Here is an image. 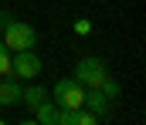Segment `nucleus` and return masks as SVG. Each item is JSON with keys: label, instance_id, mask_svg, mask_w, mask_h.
I'll return each mask as SVG.
<instances>
[{"label": "nucleus", "instance_id": "obj_1", "mask_svg": "<svg viewBox=\"0 0 146 125\" xmlns=\"http://www.w3.org/2000/svg\"><path fill=\"white\" fill-rule=\"evenodd\" d=\"M0 41H3V47H7L10 54H17V51H34V44H37V31L27 24V20L10 17V20H7V27L0 31Z\"/></svg>", "mask_w": 146, "mask_h": 125}, {"label": "nucleus", "instance_id": "obj_2", "mask_svg": "<svg viewBox=\"0 0 146 125\" xmlns=\"http://www.w3.org/2000/svg\"><path fill=\"white\" fill-rule=\"evenodd\" d=\"M75 81L82 84V88H102L106 78H109V68H106V61L102 58H82L78 64H75Z\"/></svg>", "mask_w": 146, "mask_h": 125}, {"label": "nucleus", "instance_id": "obj_3", "mask_svg": "<svg viewBox=\"0 0 146 125\" xmlns=\"http://www.w3.org/2000/svg\"><path fill=\"white\" fill-rule=\"evenodd\" d=\"M48 95H51V101H54L58 108H82L85 88L75 81V78H61V81H54V88H51Z\"/></svg>", "mask_w": 146, "mask_h": 125}, {"label": "nucleus", "instance_id": "obj_4", "mask_svg": "<svg viewBox=\"0 0 146 125\" xmlns=\"http://www.w3.org/2000/svg\"><path fill=\"white\" fill-rule=\"evenodd\" d=\"M41 68H44V61L37 58L34 51H17V54H10V75H14L17 81H31V78H37Z\"/></svg>", "mask_w": 146, "mask_h": 125}, {"label": "nucleus", "instance_id": "obj_5", "mask_svg": "<svg viewBox=\"0 0 146 125\" xmlns=\"http://www.w3.org/2000/svg\"><path fill=\"white\" fill-rule=\"evenodd\" d=\"M109 105L112 101L99 91V88H85V98H82V108H85V112H92V115L102 118V115H109Z\"/></svg>", "mask_w": 146, "mask_h": 125}, {"label": "nucleus", "instance_id": "obj_6", "mask_svg": "<svg viewBox=\"0 0 146 125\" xmlns=\"http://www.w3.org/2000/svg\"><path fill=\"white\" fill-rule=\"evenodd\" d=\"M0 105H3V108H7V105H21V81H17L14 75L0 78Z\"/></svg>", "mask_w": 146, "mask_h": 125}, {"label": "nucleus", "instance_id": "obj_7", "mask_svg": "<svg viewBox=\"0 0 146 125\" xmlns=\"http://www.w3.org/2000/svg\"><path fill=\"white\" fill-rule=\"evenodd\" d=\"M51 95H48V88H41V84H27V88H21V105H27L31 112H34L37 105H44Z\"/></svg>", "mask_w": 146, "mask_h": 125}, {"label": "nucleus", "instance_id": "obj_8", "mask_svg": "<svg viewBox=\"0 0 146 125\" xmlns=\"http://www.w3.org/2000/svg\"><path fill=\"white\" fill-rule=\"evenodd\" d=\"M34 118H37L41 125H54V122H58V105L48 98L44 105H37V108H34Z\"/></svg>", "mask_w": 146, "mask_h": 125}, {"label": "nucleus", "instance_id": "obj_9", "mask_svg": "<svg viewBox=\"0 0 146 125\" xmlns=\"http://www.w3.org/2000/svg\"><path fill=\"white\" fill-rule=\"evenodd\" d=\"M99 91H102V95H106V98H109V101H115V98H119V95H122V91H119V81H115V78H106V84H102V88H99Z\"/></svg>", "mask_w": 146, "mask_h": 125}, {"label": "nucleus", "instance_id": "obj_10", "mask_svg": "<svg viewBox=\"0 0 146 125\" xmlns=\"http://www.w3.org/2000/svg\"><path fill=\"white\" fill-rule=\"evenodd\" d=\"M72 125H99V115H92L85 108H75V122Z\"/></svg>", "mask_w": 146, "mask_h": 125}, {"label": "nucleus", "instance_id": "obj_11", "mask_svg": "<svg viewBox=\"0 0 146 125\" xmlns=\"http://www.w3.org/2000/svg\"><path fill=\"white\" fill-rule=\"evenodd\" d=\"M7 75H10V51L0 41V78H7Z\"/></svg>", "mask_w": 146, "mask_h": 125}, {"label": "nucleus", "instance_id": "obj_12", "mask_svg": "<svg viewBox=\"0 0 146 125\" xmlns=\"http://www.w3.org/2000/svg\"><path fill=\"white\" fill-rule=\"evenodd\" d=\"M72 31H75V34H82V37H85V34H92V20H85V17H78V20L72 24Z\"/></svg>", "mask_w": 146, "mask_h": 125}, {"label": "nucleus", "instance_id": "obj_13", "mask_svg": "<svg viewBox=\"0 0 146 125\" xmlns=\"http://www.w3.org/2000/svg\"><path fill=\"white\" fill-rule=\"evenodd\" d=\"M10 17H14V14H10V10H0V31H3V27H7V20H10Z\"/></svg>", "mask_w": 146, "mask_h": 125}, {"label": "nucleus", "instance_id": "obj_14", "mask_svg": "<svg viewBox=\"0 0 146 125\" xmlns=\"http://www.w3.org/2000/svg\"><path fill=\"white\" fill-rule=\"evenodd\" d=\"M17 125H41L37 118H24V122H17Z\"/></svg>", "mask_w": 146, "mask_h": 125}, {"label": "nucleus", "instance_id": "obj_15", "mask_svg": "<svg viewBox=\"0 0 146 125\" xmlns=\"http://www.w3.org/2000/svg\"><path fill=\"white\" fill-rule=\"evenodd\" d=\"M0 125H7V122H3V118H0Z\"/></svg>", "mask_w": 146, "mask_h": 125}]
</instances>
